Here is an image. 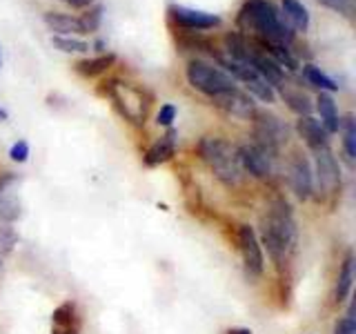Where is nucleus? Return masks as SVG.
<instances>
[{
  "label": "nucleus",
  "instance_id": "nucleus-1",
  "mask_svg": "<svg viewBox=\"0 0 356 334\" xmlns=\"http://www.w3.org/2000/svg\"><path fill=\"white\" fill-rule=\"evenodd\" d=\"M261 241L267 248L270 259L278 267L289 263L298 243V230H296L292 207H289L285 198L278 196L267 207L261 223Z\"/></svg>",
  "mask_w": 356,
  "mask_h": 334
},
{
  "label": "nucleus",
  "instance_id": "nucleus-2",
  "mask_svg": "<svg viewBox=\"0 0 356 334\" xmlns=\"http://www.w3.org/2000/svg\"><path fill=\"white\" fill-rule=\"evenodd\" d=\"M238 27L252 33V40L283 45L289 47L294 40V29L283 20L281 11L270 0H248L238 11Z\"/></svg>",
  "mask_w": 356,
  "mask_h": 334
},
{
  "label": "nucleus",
  "instance_id": "nucleus-3",
  "mask_svg": "<svg viewBox=\"0 0 356 334\" xmlns=\"http://www.w3.org/2000/svg\"><path fill=\"white\" fill-rule=\"evenodd\" d=\"M198 156L218 181L227 187H236L243 178L238 150L220 136H203L198 141Z\"/></svg>",
  "mask_w": 356,
  "mask_h": 334
},
{
  "label": "nucleus",
  "instance_id": "nucleus-4",
  "mask_svg": "<svg viewBox=\"0 0 356 334\" xmlns=\"http://www.w3.org/2000/svg\"><path fill=\"white\" fill-rule=\"evenodd\" d=\"M103 85H105V94L114 100V105L122 118L129 120L131 125H145V118H147L149 111V98L140 87L118 81V78H111V81Z\"/></svg>",
  "mask_w": 356,
  "mask_h": 334
},
{
  "label": "nucleus",
  "instance_id": "nucleus-5",
  "mask_svg": "<svg viewBox=\"0 0 356 334\" xmlns=\"http://www.w3.org/2000/svg\"><path fill=\"white\" fill-rule=\"evenodd\" d=\"M187 83L192 85L196 92L205 94V96H216L220 92H227V89L236 87V81L220 70L218 65H211L203 58H194L187 65Z\"/></svg>",
  "mask_w": 356,
  "mask_h": 334
},
{
  "label": "nucleus",
  "instance_id": "nucleus-6",
  "mask_svg": "<svg viewBox=\"0 0 356 334\" xmlns=\"http://www.w3.org/2000/svg\"><path fill=\"white\" fill-rule=\"evenodd\" d=\"M250 120L254 122V143L272 154L281 152L292 138V127L276 114H270V111L256 109Z\"/></svg>",
  "mask_w": 356,
  "mask_h": 334
},
{
  "label": "nucleus",
  "instance_id": "nucleus-7",
  "mask_svg": "<svg viewBox=\"0 0 356 334\" xmlns=\"http://www.w3.org/2000/svg\"><path fill=\"white\" fill-rule=\"evenodd\" d=\"M238 150V163H241V170H245L250 176L254 178H270L274 174V159L276 154L267 152L265 148L256 143H248V145H241Z\"/></svg>",
  "mask_w": 356,
  "mask_h": 334
},
{
  "label": "nucleus",
  "instance_id": "nucleus-8",
  "mask_svg": "<svg viewBox=\"0 0 356 334\" xmlns=\"http://www.w3.org/2000/svg\"><path fill=\"white\" fill-rule=\"evenodd\" d=\"M238 248H241L243 265H245L248 276L261 278L265 272V259H263V250H261V243H259V237H256L254 228H250V225L238 228Z\"/></svg>",
  "mask_w": 356,
  "mask_h": 334
},
{
  "label": "nucleus",
  "instance_id": "nucleus-9",
  "mask_svg": "<svg viewBox=\"0 0 356 334\" xmlns=\"http://www.w3.org/2000/svg\"><path fill=\"white\" fill-rule=\"evenodd\" d=\"M287 181L300 200H307L314 192V172H312V165L303 154H292L287 163Z\"/></svg>",
  "mask_w": 356,
  "mask_h": 334
},
{
  "label": "nucleus",
  "instance_id": "nucleus-10",
  "mask_svg": "<svg viewBox=\"0 0 356 334\" xmlns=\"http://www.w3.org/2000/svg\"><path fill=\"white\" fill-rule=\"evenodd\" d=\"M22 178L18 174H3L0 176V221L14 223L22 216V205L18 198V187Z\"/></svg>",
  "mask_w": 356,
  "mask_h": 334
},
{
  "label": "nucleus",
  "instance_id": "nucleus-11",
  "mask_svg": "<svg viewBox=\"0 0 356 334\" xmlns=\"http://www.w3.org/2000/svg\"><path fill=\"white\" fill-rule=\"evenodd\" d=\"M314 167H316V185L325 194H337L341 187V170L334 159L330 148H323L314 152Z\"/></svg>",
  "mask_w": 356,
  "mask_h": 334
},
{
  "label": "nucleus",
  "instance_id": "nucleus-12",
  "mask_svg": "<svg viewBox=\"0 0 356 334\" xmlns=\"http://www.w3.org/2000/svg\"><path fill=\"white\" fill-rule=\"evenodd\" d=\"M211 103H214L218 109L225 111V114L236 116V118H252L254 111H256L254 98L238 87H232V89H227V92H220L216 96H211Z\"/></svg>",
  "mask_w": 356,
  "mask_h": 334
},
{
  "label": "nucleus",
  "instance_id": "nucleus-13",
  "mask_svg": "<svg viewBox=\"0 0 356 334\" xmlns=\"http://www.w3.org/2000/svg\"><path fill=\"white\" fill-rule=\"evenodd\" d=\"M170 16L178 27L189 29V31H205V29H214L220 25V18L216 14L192 9V7H183V5H172Z\"/></svg>",
  "mask_w": 356,
  "mask_h": 334
},
{
  "label": "nucleus",
  "instance_id": "nucleus-14",
  "mask_svg": "<svg viewBox=\"0 0 356 334\" xmlns=\"http://www.w3.org/2000/svg\"><path fill=\"white\" fill-rule=\"evenodd\" d=\"M296 132L312 152L330 148V134L325 132V127L321 125V120L314 116H298Z\"/></svg>",
  "mask_w": 356,
  "mask_h": 334
},
{
  "label": "nucleus",
  "instance_id": "nucleus-15",
  "mask_svg": "<svg viewBox=\"0 0 356 334\" xmlns=\"http://www.w3.org/2000/svg\"><path fill=\"white\" fill-rule=\"evenodd\" d=\"M44 25H47L56 36H85L87 29L81 18L70 14H58V11H47L42 16Z\"/></svg>",
  "mask_w": 356,
  "mask_h": 334
},
{
  "label": "nucleus",
  "instance_id": "nucleus-16",
  "mask_svg": "<svg viewBox=\"0 0 356 334\" xmlns=\"http://www.w3.org/2000/svg\"><path fill=\"white\" fill-rule=\"evenodd\" d=\"M176 129H167V134H163V136L156 141L152 148L145 152V165L147 167H156L161 163H167L174 159L176 154Z\"/></svg>",
  "mask_w": 356,
  "mask_h": 334
},
{
  "label": "nucleus",
  "instance_id": "nucleus-17",
  "mask_svg": "<svg viewBox=\"0 0 356 334\" xmlns=\"http://www.w3.org/2000/svg\"><path fill=\"white\" fill-rule=\"evenodd\" d=\"M316 111H318V120L321 125L325 127L327 134H337L339 127H341V116H339V109H337V103H334L332 94L327 92H321L318 98H316Z\"/></svg>",
  "mask_w": 356,
  "mask_h": 334
},
{
  "label": "nucleus",
  "instance_id": "nucleus-18",
  "mask_svg": "<svg viewBox=\"0 0 356 334\" xmlns=\"http://www.w3.org/2000/svg\"><path fill=\"white\" fill-rule=\"evenodd\" d=\"M51 323H54V334H76L81 323H78V315H76V305L72 301H67L60 308L54 310L51 315Z\"/></svg>",
  "mask_w": 356,
  "mask_h": 334
},
{
  "label": "nucleus",
  "instance_id": "nucleus-19",
  "mask_svg": "<svg viewBox=\"0 0 356 334\" xmlns=\"http://www.w3.org/2000/svg\"><path fill=\"white\" fill-rule=\"evenodd\" d=\"M281 16L294 31H307L309 27V14L307 7L300 0H281Z\"/></svg>",
  "mask_w": 356,
  "mask_h": 334
},
{
  "label": "nucleus",
  "instance_id": "nucleus-20",
  "mask_svg": "<svg viewBox=\"0 0 356 334\" xmlns=\"http://www.w3.org/2000/svg\"><path fill=\"white\" fill-rule=\"evenodd\" d=\"M352 285H354V254L348 252L341 263L339 276H337V287H334V299H337V303H343V301L350 296Z\"/></svg>",
  "mask_w": 356,
  "mask_h": 334
},
{
  "label": "nucleus",
  "instance_id": "nucleus-21",
  "mask_svg": "<svg viewBox=\"0 0 356 334\" xmlns=\"http://www.w3.org/2000/svg\"><path fill=\"white\" fill-rule=\"evenodd\" d=\"M114 63H116V54L107 51V54L96 56V58H83V61H78L74 65V70L81 74V76H85V78H94V76L105 74Z\"/></svg>",
  "mask_w": 356,
  "mask_h": 334
},
{
  "label": "nucleus",
  "instance_id": "nucleus-22",
  "mask_svg": "<svg viewBox=\"0 0 356 334\" xmlns=\"http://www.w3.org/2000/svg\"><path fill=\"white\" fill-rule=\"evenodd\" d=\"M281 89V96L285 98L287 107L296 111L298 116H312V109H314V105H312V100L307 98V94H303V89H296V87H289L287 83Z\"/></svg>",
  "mask_w": 356,
  "mask_h": 334
},
{
  "label": "nucleus",
  "instance_id": "nucleus-23",
  "mask_svg": "<svg viewBox=\"0 0 356 334\" xmlns=\"http://www.w3.org/2000/svg\"><path fill=\"white\" fill-rule=\"evenodd\" d=\"M303 78H305L309 85L318 87L321 92H327V94L339 92L337 81H334V78H330L325 72H321V67H316V65H303Z\"/></svg>",
  "mask_w": 356,
  "mask_h": 334
},
{
  "label": "nucleus",
  "instance_id": "nucleus-24",
  "mask_svg": "<svg viewBox=\"0 0 356 334\" xmlns=\"http://www.w3.org/2000/svg\"><path fill=\"white\" fill-rule=\"evenodd\" d=\"M51 45L65 54H87L92 49V45L87 40L76 38V36H51Z\"/></svg>",
  "mask_w": 356,
  "mask_h": 334
},
{
  "label": "nucleus",
  "instance_id": "nucleus-25",
  "mask_svg": "<svg viewBox=\"0 0 356 334\" xmlns=\"http://www.w3.org/2000/svg\"><path fill=\"white\" fill-rule=\"evenodd\" d=\"M343 129V150L348 154V159H354L356 156V122L354 116H345L341 120V127Z\"/></svg>",
  "mask_w": 356,
  "mask_h": 334
},
{
  "label": "nucleus",
  "instance_id": "nucleus-26",
  "mask_svg": "<svg viewBox=\"0 0 356 334\" xmlns=\"http://www.w3.org/2000/svg\"><path fill=\"white\" fill-rule=\"evenodd\" d=\"M103 11L105 7L103 5H92V7H87L85 9V14H83V25L87 29V33H92L100 27V22H103Z\"/></svg>",
  "mask_w": 356,
  "mask_h": 334
},
{
  "label": "nucleus",
  "instance_id": "nucleus-27",
  "mask_svg": "<svg viewBox=\"0 0 356 334\" xmlns=\"http://www.w3.org/2000/svg\"><path fill=\"white\" fill-rule=\"evenodd\" d=\"M16 243H18L16 230L9 223H0V252H11Z\"/></svg>",
  "mask_w": 356,
  "mask_h": 334
},
{
  "label": "nucleus",
  "instance_id": "nucleus-28",
  "mask_svg": "<svg viewBox=\"0 0 356 334\" xmlns=\"http://www.w3.org/2000/svg\"><path fill=\"white\" fill-rule=\"evenodd\" d=\"M9 156H11V161L14 163H25L29 159V143L27 141H18L11 145V150H9Z\"/></svg>",
  "mask_w": 356,
  "mask_h": 334
},
{
  "label": "nucleus",
  "instance_id": "nucleus-29",
  "mask_svg": "<svg viewBox=\"0 0 356 334\" xmlns=\"http://www.w3.org/2000/svg\"><path fill=\"white\" fill-rule=\"evenodd\" d=\"M176 120V107L174 105H163L161 107V111H159V116H156V122L159 125H163V127H172V122Z\"/></svg>",
  "mask_w": 356,
  "mask_h": 334
},
{
  "label": "nucleus",
  "instance_id": "nucleus-30",
  "mask_svg": "<svg viewBox=\"0 0 356 334\" xmlns=\"http://www.w3.org/2000/svg\"><path fill=\"white\" fill-rule=\"evenodd\" d=\"M334 334H356V323L352 317H343L339 323H337V328H334Z\"/></svg>",
  "mask_w": 356,
  "mask_h": 334
},
{
  "label": "nucleus",
  "instance_id": "nucleus-31",
  "mask_svg": "<svg viewBox=\"0 0 356 334\" xmlns=\"http://www.w3.org/2000/svg\"><path fill=\"white\" fill-rule=\"evenodd\" d=\"M321 3L330 5L332 9H339V11H343V14H348V16L352 11V0H321Z\"/></svg>",
  "mask_w": 356,
  "mask_h": 334
},
{
  "label": "nucleus",
  "instance_id": "nucleus-32",
  "mask_svg": "<svg viewBox=\"0 0 356 334\" xmlns=\"http://www.w3.org/2000/svg\"><path fill=\"white\" fill-rule=\"evenodd\" d=\"M63 3L74 7V9H87V7L94 5V0H63Z\"/></svg>",
  "mask_w": 356,
  "mask_h": 334
},
{
  "label": "nucleus",
  "instance_id": "nucleus-33",
  "mask_svg": "<svg viewBox=\"0 0 356 334\" xmlns=\"http://www.w3.org/2000/svg\"><path fill=\"white\" fill-rule=\"evenodd\" d=\"M92 49H96V51H105V49H107V42L98 38V40H96V42L92 45Z\"/></svg>",
  "mask_w": 356,
  "mask_h": 334
},
{
  "label": "nucleus",
  "instance_id": "nucleus-34",
  "mask_svg": "<svg viewBox=\"0 0 356 334\" xmlns=\"http://www.w3.org/2000/svg\"><path fill=\"white\" fill-rule=\"evenodd\" d=\"M227 334H252V330H248V328H232V330H227Z\"/></svg>",
  "mask_w": 356,
  "mask_h": 334
},
{
  "label": "nucleus",
  "instance_id": "nucleus-35",
  "mask_svg": "<svg viewBox=\"0 0 356 334\" xmlns=\"http://www.w3.org/2000/svg\"><path fill=\"white\" fill-rule=\"evenodd\" d=\"M7 118V111L5 109H0V120H5Z\"/></svg>",
  "mask_w": 356,
  "mask_h": 334
},
{
  "label": "nucleus",
  "instance_id": "nucleus-36",
  "mask_svg": "<svg viewBox=\"0 0 356 334\" xmlns=\"http://www.w3.org/2000/svg\"><path fill=\"white\" fill-rule=\"evenodd\" d=\"M0 65H3V49H0Z\"/></svg>",
  "mask_w": 356,
  "mask_h": 334
},
{
  "label": "nucleus",
  "instance_id": "nucleus-37",
  "mask_svg": "<svg viewBox=\"0 0 356 334\" xmlns=\"http://www.w3.org/2000/svg\"><path fill=\"white\" fill-rule=\"evenodd\" d=\"M0 265H3V263H0Z\"/></svg>",
  "mask_w": 356,
  "mask_h": 334
}]
</instances>
